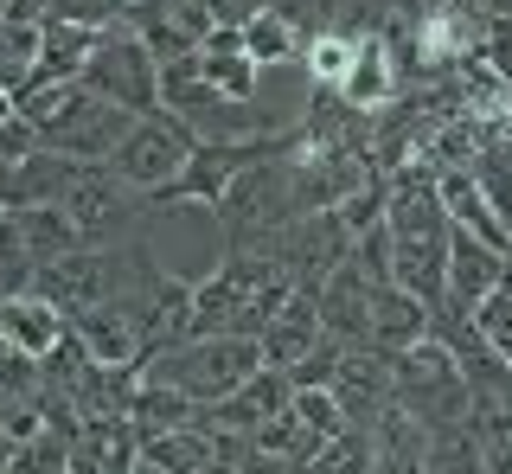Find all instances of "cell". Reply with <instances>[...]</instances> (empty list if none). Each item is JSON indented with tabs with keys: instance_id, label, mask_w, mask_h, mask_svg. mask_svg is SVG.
Segmentation results:
<instances>
[{
	"instance_id": "cell-1",
	"label": "cell",
	"mask_w": 512,
	"mask_h": 474,
	"mask_svg": "<svg viewBox=\"0 0 512 474\" xmlns=\"http://www.w3.org/2000/svg\"><path fill=\"white\" fill-rule=\"evenodd\" d=\"M154 378H173L180 391H192L199 404H218L224 391H237L244 378L263 372V346L250 334H205V340H180V346H160L148 359Z\"/></svg>"
},
{
	"instance_id": "cell-2",
	"label": "cell",
	"mask_w": 512,
	"mask_h": 474,
	"mask_svg": "<svg viewBox=\"0 0 512 474\" xmlns=\"http://www.w3.org/2000/svg\"><path fill=\"white\" fill-rule=\"evenodd\" d=\"M160 109H173V116H180L199 141H250V135H269V122H263V109H256V103H237V97H224V90L205 84L199 52L160 65Z\"/></svg>"
},
{
	"instance_id": "cell-3",
	"label": "cell",
	"mask_w": 512,
	"mask_h": 474,
	"mask_svg": "<svg viewBox=\"0 0 512 474\" xmlns=\"http://www.w3.org/2000/svg\"><path fill=\"white\" fill-rule=\"evenodd\" d=\"M84 84L103 103H122V109H135V116H154V109H160V58L148 52V39H141L135 26L116 20V26L96 33Z\"/></svg>"
},
{
	"instance_id": "cell-4",
	"label": "cell",
	"mask_w": 512,
	"mask_h": 474,
	"mask_svg": "<svg viewBox=\"0 0 512 474\" xmlns=\"http://www.w3.org/2000/svg\"><path fill=\"white\" fill-rule=\"evenodd\" d=\"M192 148H199V135H192L173 109H154V116H141L135 129H128V141L109 154V167H116L122 186H135L141 199H154V193H167V186L180 180Z\"/></svg>"
},
{
	"instance_id": "cell-5",
	"label": "cell",
	"mask_w": 512,
	"mask_h": 474,
	"mask_svg": "<svg viewBox=\"0 0 512 474\" xmlns=\"http://www.w3.org/2000/svg\"><path fill=\"white\" fill-rule=\"evenodd\" d=\"M282 148H288V129H269V135H250V141H199V148L186 154L180 180H173L167 193H154L148 205H154V212H167V205H218L224 186H231L250 161L282 154Z\"/></svg>"
},
{
	"instance_id": "cell-6",
	"label": "cell",
	"mask_w": 512,
	"mask_h": 474,
	"mask_svg": "<svg viewBox=\"0 0 512 474\" xmlns=\"http://www.w3.org/2000/svg\"><path fill=\"white\" fill-rule=\"evenodd\" d=\"M32 295H45L58 314H90V308H103V302H116V250H71V257H52L39 276H32Z\"/></svg>"
},
{
	"instance_id": "cell-7",
	"label": "cell",
	"mask_w": 512,
	"mask_h": 474,
	"mask_svg": "<svg viewBox=\"0 0 512 474\" xmlns=\"http://www.w3.org/2000/svg\"><path fill=\"white\" fill-rule=\"evenodd\" d=\"M58 205L77 218V231L96 244V237H109V231L128 225V212H135V186H122L109 161H77L71 180H64V193H58Z\"/></svg>"
},
{
	"instance_id": "cell-8",
	"label": "cell",
	"mask_w": 512,
	"mask_h": 474,
	"mask_svg": "<svg viewBox=\"0 0 512 474\" xmlns=\"http://www.w3.org/2000/svg\"><path fill=\"white\" fill-rule=\"evenodd\" d=\"M122 20L135 26L141 39H148V52L160 65H173V58H192L212 33V0H135V7H122Z\"/></svg>"
},
{
	"instance_id": "cell-9",
	"label": "cell",
	"mask_w": 512,
	"mask_h": 474,
	"mask_svg": "<svg viewBox=\"0 0 512 474\" xmlns=\"http://www.w3.org/2000/svg\"><path fill=\"white\" fill-rule=\"evenodd\" d=\"M340 97L352 109H365V116H384V109L404 97V58H397V45H391L384 26H365L359 33V52H352V71H346Z\"/></svg>"
},
{
	"instance_id": "cell-10",
	"label": "cell",
	"mask_w": 512,
	"mask_h": 474,
	"mask_svg": "<svg viewBox=\"0 0 512 474\" xmlns=\"http://www.w3.org/2000/svg\"><path fill=\"white\" fill-rule=\"evenodd\" d=\"M506 276H512V257H506V250L480 244L474 231H455V244H448V295H442L436 314H474Z\"/></svg>"
},
{
	"instance_id": "cell-11",
	"label": "cell",
	"mask_w": 512,
	"mask_h": 474,
	"mask_svg": "<svg viewBox=\"0 0 512 474\" xmlns=\"http://www.w3.org/2000/svg\"><path fill=\"white\" fill-rule=\"evenodd\" d=\"M333 398H340L346 423H378L384 404H397V366L378 346H346L340 372H333Z\"/></svg>"
},
{
	"instance_id": "cell-12",
	"label": "cell",
	"mask_w": 512,
	"mask_h": 474,
	"mask_svg": "<svg viewBox=\"0 0 512 474\" xmlns=\"http://www.w3.org/2000/svg\"><path fill=\"white\" fill-rule=\"evenodd\" d=\"M327 340V321H320V289H288L276 314L263 321V334H256V346H263V366L288 372L295 359H308L314 346Z\"/></svg>"
},
{
	"instance_id": "cell-13",
	"label": "cell",
	"mask_w": 512,
	"mask_h": 474,
	"mask_svg": "<svg viewBox=\"0 0 512 474\" xmlns=\"http://www.w3.org/2000/svg\"><path fill=\"white\" fill-rule=\"evenodd\" d=\"M71 334L90 346V359H103V366H122V372H148V359H154L148 327H141L122 302H103V308L77 314Z\"/></svg>"
},
{
	"instance_id": "cell-14",
	"label": "cell",
	"mask_w": 512,
	"mask_h": 474,
	"mask_svg": "<svg viewBox=\"0 0 512 474\" xmlns=\"http://www.w3.org/2000/svg\"><path fill=\"white\" fill-rule=\"evenodd\" d=\"M288 398H295V385H288V372L263 366L256 378H244V385H237V391H224L218 404H205L199 417H205V423H218V430L256 436V430H263V423H276L282 410H288Z\"/></svg>"
},
{
	"instance_id": "cell-15",
	"label": "cell",
	"mask_w": 512,
	"mask_h": 474,
	"mask_svg": "<svg viewBox=\"0 0 512 474\" xmlns=\"http://www.w3.org/2000/svg\"><path fill=\"white\" fill-rule=\"evenodd\" d=\"M372 302H378V282L359 276V263H340V270L320 282V321H327V334L346 340V346L372 340Z\"/></svg>"
},
{
	"instance_id": "cell-16",
	"label": "cell",
	"mask_w": 512,
	"mask_h": 474,
	"mask_svg": "<svg viewBox=\"0 0 512 474\" xmlns=\"http://www.w3.org/2000/svg\"><path fill=\"white\" fill-rule=\"evenodd\" d=\"M436 193L448 205V218H455V231H474L480 244H493V250H506V257H512V225L500 218V205L487 199V186L474 180V167L436 173Z\"/></svg>"
},
{
	"instance_id": "cell-17",
	"label": "cell",
	"mask_w": 512,
	"mask_h": 474,
	"mask_svg": "<svg viewBox=\"0 0 512 474\" xmlns=\"http://www.w3.org/2000/svg\"><path fill=\"white\" fill-rule=\"evenodd\" d=\"M423 334H436V308L423 302V295H410L404 282H378V302H372V340L378 353H404L416 346Z\"/></svg>"
},
{
	"instance_id": "cell-18",
	"label": "cell",
	"mask_w": 512,
	"mask_h": 474,
	"mask_svg": "<svg viewBox=\"0 0 512 474\" xmlns=\"http://www.w3.org/2000/svg\"><path fill=\"white\" fill-rule=\"evenodd\" d=\"M372 436H378L384 474H429V442H436V430H429V423L416 417L404 398L384 404V417L372 423Z\"/></svg>"
},
{
	"instance_id": "cell-19",
	"label": "cell",
	"mask_w": 512,
	"mask_h": 474,
	"mask_svg": "<svg viewBox=\"0 0 512 474\" xmlns=\"http://www.w3.org/2000/svg\"><path fill=\"white\" fill-rule=\"evenodd\" d=\"M64 334H71V314H58L52 302H45V295H32V289H26V295H7V302H0V340L20 346V353L45 359Z\"/></svg>"
},
{
	"instance_id": "cell-20",
	"label": "cell",
	"mask_w": 512,
	"mask_h": 474,
	"mask_svg": "<svg viewBox=\"0 0 512 474\" xmlns=\"http://www.w3.org/2000/svg\"><path fill=\"white\" fill-rule=\"evenodd\" d=\"M90 103H96V90L84 84V77H77V84H32V90H20V97H13V109H20L32 129L45 135V148L71 135L77 122H84Z\"/></svg>"
},
{
	"instance_id": "cell-21",
	"label": "cell",
	"mask_w": 512,
	"mask_h": 474,
	"mask_svg": "<svg viewBox=\"0 0 512 474\" xmlns=\"http://www.w3.org/2000/svg\"><path fill=\"white\" fill-rule=\"evenodd\" d=\"M199 71H205V84L224 90V97H237V103H256V58L244 52V33L237 26H212L199 45Z\"/></svg>"
},
{
	"instance_id": "cell-22",
	"label": "cell",
	"mask_w": 512,
	"mask_h": 474,
	"mask_svg": "<svg viewBox=\"0 0 512 474\" xmlns=\"http://www.w3.org/2000/svg\"><path fill=\"white\" fill-rule=\"evenodd\" d=\"M96 33L103 26H77V20H45V39H39V65H32V84H77L96 52ZM26 84V90H32Z\"/></svg>"
},
{
	"instance_id": "cell-23",
	"label": "cell",
	"mask_w": 512,
	"mask_h": 474,
	"mask_svg": "<svg viewBox=\"0 0 512 474\" xmlns=\"http://www.w3.org/2000/svg\"><path fill=\"white\" fill-rule=\"evenodd\" d=\"M199 398L192 391H180L173 378H154V372H141L135 378V398H128V423H135V436H154V430H180V423L199 417Z\"/></svg>"
},
{
	"instance_id": "cell-24",
	"label": "cell",
	"mask_w": 512,
	"mask_h": 474,
	"mask_svg": "<svg viewBox=\"0 0 512 474\" xmlns=\"http://www.w3.org/2000/svg\"><path fill=\"white\" fill-rule=\"evenodd\" d=\"M135 122H141L135 109L96 97V103L84 109V122H77V129L64 135V141H52V148H58V154H71V161H109V154H116L122 141H128V129H135Z\"/></svg>"
},
{
	"instance_id": "cell-25",
	"label": "cell",
	"mask_w": 512,
	"mask_h": 474,
	"mask_svg": "<svg viewBox=\"0 0 512 474\" xmlns=\"http://www.w3.org/2000/svg\"><path fill=\"white\" fill-rule=\"evenodd\" d=\"M13 218H20V231H26L32 257H39V270H45L52 257H71V250L90 244V237L77 231V218L64 212L58 199H45V205H13Z\"/></svg>"
},
{
	"instance_id": "cell-26",
	"label": "cell",
	"mask_w": 512,
	"mask_h": 474,
	"mask_svg": "<svg viewBox=\"0 0 512 474\" xmlns=\"http://www.w3.org/2000/svg\"><path fill=\"white\" fill-rule=\"evenodd\" d=\"M237 33H244V52L256 65H295V58L308 52V39H301V26H295L288 7H263L250 26H237Z\"/></svg>"
},
{
	"instance_id": "cell-27",
	"label": "cell",
	"mask_w": 512,
	"mask_h": 474,
	"mask_svg": "<svg viewBox=\"0 0 512 474\" xmlns=\"http://www.w3.org/2000/svg\"><path fill=\"white\" fill-rule=\"evenodd\" d=\"M308 474H384L372 423H346V430H340V436H333L327 449H320L314 462H308Z\"/></svg>"
},
{
	"instance_id": "cell-28",
	"label": "cell",
	"mask_w": 512,
	"mask_h": 474,
	"mask_svg": "<svg viewBox=\"0 0 512 474\" xmlns=\"http://www.w3.org/2000/svg\"><path fill=\"white\" fill-rule=\"evenodd\" d=\"M352 52H359V33H346V26H314L308 33V77L320 90H340L346 71H352Z\"/></svg>"
},
{
	"instance_id": "cell-29",
	"label": "cell",
	"mask_w": 512,
	"mask_h": 474,
	"mask_svg": "<svg viewBox=\"0 0 512 474\" xmlns=\"http://www.w3.org/2000/svg\"><path fill=\"white\" fill-rule=\"evenodd\" d=\"M32 276H39V257H32L20 218H13V205H7V212H0V302H7V295H26Z\"/></svg>"
},
{
	"instance_id": "cell-30",
	"label": "cell",
	"mask_w": 512,
	"mask_h": 474,
	"mask_svg": "<svg viewBox=\"0 0 512 474\" xmlns=\"http://www.w3.org/2000/svg\"><path fill=\"white\" fill-rule=\"evenodd\" d=\"M39 39L45 26H26V20H7L0 26V84L20 97V90L32 84V65H39Z\"/></svg>"
},
{
	"instance_id": "cell-31",
	"label": "cell",
	"mask_w": 512,
	"mask_h": 474,
	"mask_svg": "<svg viewBox=\"0 0 512 474\" xmlns=\"http://www.w3.org/2000/svg\"><path fill=\"white\" fill-rule=\"evenodd\" d=\"M45 391V366L20 346H0V404H26Z\"/></svg>"
},
{
	"instance_id": "cell-32",
	"label": "cell",
	"mask_w": 512,
	"mask_h": 474,
	"mask_svg": "<svg viewBox=\"0 0 512 474\" xmlns=\"http://www.w3.org/2000/svg\"><path fill=\"white\" fill-rule=\"evenodd\" d=\"M474 327H480V340H487L493 353H500L506 366H512V276H506L500 289H493L487 302L474 308Z\"/></svg>"
},
{
	"instance_id": "cell-33",
	"label": "cell",
	"mask_w": 512,
	"mask_h": 474,
	"mask_svg": "<svg viewBox=\"0 0 512 474\" xmlns=\"http://www.w3.org/2000/svg\"><path fill=\"white\" fill-rule=\"evenodd\" d=\"M64 455H71V436L39 430L32 442H20V449H13V468H7V474H64Z\"/></svg>"
},
{
	"instance_id": "cell-34",
	"label": "cell",
	"mask_w": 512,
	"mask_h": 474,
	"mask_svg": "<svg viewBox=\"0 0 512 474\" xmlns=\"http://www.w3.org/2000/svg\"><path fill=\"white\" fill-rule=\"evenodd\" d=\"M346 263H359V276H372V282H391V225H384V218L365 225Z\"/></svg>"
},
{
	"instance_id": "cell-35",
	"label": "cell",
	"mask_w": 512,
	"mask_h": 474,
	"mask_svg": "<svg viewBox=\"0 0 512 474\" xmlns=\"http://www.w3.org/2000/svg\"><path fill=\"white\" fill-rule=\"evenodd\" d=\"M340 359H346V340H333V334H327L308 359H295V366H288V385H295V391H301V385H333Z\"/></svg>"
},
{
	"instance_id": "cell-36",
	"label": "cell",
	"mask_w": 512,
	"mask_h": 474,
	"mask_svg": "<svg viewBox=\"0 0 512 474\" xmlns=\"http://www.w3.org/2000/svg\"><path fill=\"white\" fill-rule=\"evenodd\" d=\"M480 52H487V65L512 84V20H500V26H487V39H480Z\"/></svg>"
},
{
	"instance_id": "cell-37",
	"label": "cell",
	"mask_w": 512,
	"mask_h": 474,
	"mask_svg": "<svg viewBox=\"0 0 512 474\" xmlns=\"http://www.w3.org/2000/svg\"><path fill=\"white\" fill-rule=\"evenodd\" d=\"M263 7H276V0H212V20L218 26H250Z\"/></svg>"
},
{
	"instance_id": "cell-38",
	"label": "cell",
	"mask_w": 512,
	"mask_h": 474,
	"mask_svg": "<svg viewBox=\"0 0 512 474\" xmlns=\"http://www.w3.org/2000/svg\"><path fill=\"white\" fill-rule=\"evenodd\" d=\"M237 474H308V468H301V462H282V455H263V449L250 442V455L237 462Z\"/></svg>"
},
{
	"instance_id": "cell-39",
	"label": "cell",
	"mask_w": 512,
	"mask_h": 474,
	"mask_svg": "<svg viewBox=\"0 0 512 474\" xmlns=\"http://www.w3.org/2000/svg\"><path fill=\"white\" fill-rule=\"evenodd\" d=\"M7 20H26V26H45V0H0V26Z\"/></svg>"
},
{
	"instance_id": "cell-40",
	"label": "cell",
	"mask_w": 512,
	"mask_h": 474,
	"mask_svg": "<svg viewBox=\"0 0 512 474\" xmlns=\"http://www.w3.org/2000/svg\"><path fill=\"white\" fill-rule=\"evenodd\" d=\"M455 7H468L474 20H487V26H500V20H512V0H455Z\"/></svg>"
},
{
	"instance_id": "cell-41",
	"label": "cell",
	"mask_w": 512,
	"mask_h": 474,
	"mask_svg": "<svg viewBox=\"0 0 512 474\" xmlns=\"http://www.w3.org/2000/svg\"><path fill=\"white\" fill-rule=\"evenodd\" d=\"M7 468H13V436L0 430V474H7Z\"/></svg>"
},
{
	"instance_id": "cell-42",
	"label": "cell",
	"mask_w": 512,
	"mask_h": 474,
	"mask_svg": "<svg viewBox=\"0 0 512 474\" xmlns=\"http://www.w3.org/2000/svg\"><path fill=\"white\" fill-rule=\"evenodd\" d=\"M0 116H13V90L7 84H0Z\"/></svg>"
},
{
	"instance_id": "cell-43",
	"label": "cell",
	"mask_w": 512,
	"mask_h": 474,
	"mask_svg": "<svg viewBox=\"0 0 512 474\" xmlns=\"http://www.w3.org/2000/svg\"><path fill=\"white\" fill-rule=\"evenodd\" d=\"M135 474H167V468H154V462H148V455H141V462H135Z\"/></svg>"
},
{
	"instance_id": "cell-44",
	"label": "cell",
	"mask_w": 512,
	"mask_h": 474,
	"mask_svg": "<svg viewBox=\"0 0 512 474\" xmlns=\"http://www.w3.org/2000/svg\"><path fill=\"white\" fill-rule=\"evenodd\" d=\"M116 7H135V0H116Z\"/></svg>"
}]
</instances>
